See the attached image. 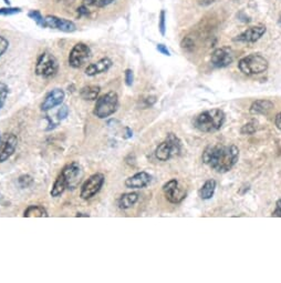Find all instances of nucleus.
<instances>
[{"label":"nucleus","mask_w":281,"mask_h":283,"mask_svg":"<svg viewBox=\"0 0 281 283\" xmlns=\"http://www.w3.org/2000/svg\"><path fill=\"white\" fill-rule=\"evenodd\" d=\"M239 159L236 146H211L204 151L203 161L217 172H227Z\"/></svg>","instance_id":"f257e3e1"},{"label":"nucleus","mask_w":281,"mask_h":283,"mask_svg":"<svg viewBox=\"0 0 281 283\" xmlns=\"http://www.w3.org/2000/svg\"><path fill=\"white\" fill-rule=\"evenodd\" d=\"M225 122V113L220 109H212L200 113L194 120V126L202 132H215Z\"/></svg>","instance_id":"f03ea898"},{"label":"nucleus","mask_w":281,"mask_h":283,"mask_svg":"<svg viewBox=\"0 0 281 283\" xmlns=\"http://www.w3.org/2000/svg\"><path fill=\"white\" fill-rule=\"evenodd\" d=\"M119 97L114 91H110L108 94L101 96L97 99V103L93 110V115L99 119H106L118 110Z\"/></svg>","instance_id":"7ed1b4c3"},{"label":"nucleus","mask_w":281,"mask_h":283,"mask_svg":"<svg viewBox=\"0 0 281 283\" xmlns=\"http://www.w3.org/2000/svg\"><path fill=\"white\" fill-rule=\"evenodd\" d=\"M238 68L242 74L247 76L259 75L268 69L267 59L259 53H251L249 56L240 59Z\"/></svg>","instance_id":"20e7f679"},{"label":"nucleus","mask_w":281,"mask_h":283,"mask_svg":"<svg viewBox=\"0 0 281 283\" xmlns=\"http://www.w3.org/2000/svg\"><path fill=\"white\" fill-rule=\"evenodd\" d=\"M59 70V63L57 58L52 53L45 51L38 58L36 63V75L42 78H52L57 75Z\"/></svg>","instance_id":"39448f33"},{"label":"nucleus","mask_w":281,"mask_h":283,"mask_svg":"<svg viewBox=\"0 0 281 283\" xmlns=\"http://www.w3.org/2000/svg\"><path fill=\"white\" fill-rule=\"evenodd\" d=\"M181 150V143L174 133H169L166 140L159 145L155 150V156L159 161H167L174 156L179 155Z\"/></svg>","instance_id":"423d86ee"},{"label":"nucleus","mask_w":281,"mask_h":283,"mask_svg":"<svg viewBox=\"0 0 281 283\" xmlns=\"http://www.w3.org/2000/svg\"><path fill=\"white\" fill-rule=\"evenodd\" d=\"M104 181H106V177H104L102 173H95V175H92L83 184H82L80 191L81 199H92L95 195L100 192Z\"/></svg>","instance_id":"0eeeda50"},{"label":"nucleus","mask_w":281,"mask_h":283,"mask_svg":"<svg viewBox=\"0 0 281 283\" xmlns=\"http://www.w3.org/2000/svg\"><path fill=\"white\" fill-rule=\"evenodd\" d=\"M91 57V49L83 42H78L73 46L69 54V64L74 69H78L89 60Z\"/></svg>","instance_id":"6e6552de"},{"label":"nucleus","mask_w":281,"mask_h":283,"mask_svg":"<svg viewBox=\"0 0 281 283\" xmlns=\"http://www.w3.org/2000/svg\"><path fill=\"white\" fill-rule=\"evenodd\" d=\"M61 175L63 176L65 182H67V188L73 190L79 186L82 176H83V171H82L79 163L72 162L62 169Z\"/></svg>","instance_id":"1a4fd4ad"},{"label":"nucleus","mask_w":281,"mask_h":283,"mask_svg":"<svg viewBox=\"0 0 281 283\" xmlns=\"http://www.w3.org/2000/svg\"><path fill=\"white\" fill-rule=\"evenodd\" d=\"M163 192L170 203H180L186 197V192L179 188L178 181L176 179L169 180L163 186Z\"/></svg>","instance_id":"9d476101"},{"label":"nucleus","mask_w":281,"mask_h":283,"mask_svg":"<svg viewBox=\"0 0 281 283\" xmlns=\"http://www.w3.org/2000/svg\"><path fill=\"white\" fill-rule=\"evenodd\" d=\"M211 61L216 68H225L234 61V52L228 47L218 48L212 54Z\"/></svg>","instance_id":"9b49d317"},{"label":"nucleus","mask_w":281,"mask_h":283,"mask_svg":"<svg viewBox=\"0 0 281 283\" xmlns=\"http://www.w3.org/2000/svg\"><path fill=\"white\" fill-rule=\"evenodd\" d=\"M45 18H46L47 28L58 29L63 32H73L76 30V27H75L74 23H72V21H70V20L59 18V17H56V16H51V15L47 16V17H45Z\"/></svg>","instance_id":"f8f14e48"},{"label":"nucleus","mask_w":281,"mask_h":283,"mask_svg":"<svg viewBox=\"0 0 281 283\" xmlns=\"http://www.w3.org/2000/svg\"><path fill=\"white\" fill-rule=\"evenodd\" d=\"M65 98L64 91L61 89H53L52 91L49 92L47 95L46 99L43 100L41 105V110L42 111H49L52 110L53 108L61 105Z\"/></svg>","instance_id":"ddd939ff"},{"label":"nucleus","mask_w":281,"mask_h":283,"mask_svg":"<svg viewBox=\"0 0 281 283\" xmlns=\"http://www.w3.org/2000/svg\"><path fill=\"white\" fill-rule=\"evenodd\" d=\"M266 27L264 26H255V27H250L249 29L245 30L242 34H240L238 37L236 38V41H240V42H247V43H251V42H256L258 41L260 38L264 35L266 32Z\"/></svg>","instance_id":"4468645a"},{"label":"nucleus","mask_w":281,"mask_h":283,"mask_svg":"<svg viewBox=\"0 0 281 283\" xmlns=\"http://www.w3.org/2000/svg\"><path fill=\"white\" fill-rule=\"evenodd\" d=\"M151 182V176L145 171L135 173L134 176L128 178L125 180V187L129 189H142L148 186Z\"/></svg>","instance_id":"2eb2a0df"},{"label":"nucleus","mask_w":281,"mask_h":283,"mask_svg":"<svg viewBox=\"0 0 281 283\" xmlns=\"http://www.w3.org/2000/svg\"><path fill=\"white\" fill-rule=\"evenodd\" d=\"M17 144L18 138L16 137L15 134L10 133L9 135H7L6 140H5L2 148H0V163L7 161L9 158L15 154L16 148H17Z\"/></svg>","instance_id":"dca6fc26"},{"label":"nucleus","mask_w":281,"mask_h":283,"mask_svg":"<svg viewBox=\"0 0 281 283\" xmlns=\"http://www.w3.org/2000/svg\"><path fill=\"white\" fill-rule=\"evenodd\" d=\"M112 67V61L109 58H102L100 60L91 63L90 66H87L85 69V75L89 77H95L97 75H101L109 72V69Z\"/></svg>","instance_id":"f3484780"},{"label":"nucleus","mask_w":281,"mask_h":283,"mask_svg":"<svg viewBox=\"0 0 281 283\" xmlns=\"http://www.w3.org/2000/svg\"><path fill=\"white\" fill-rule=\"evenodd\" d=\"M273 108V103L269 100H257L250 107L251 115H266Z\"/></svg>","instance_id":"a211bd4d"},{"label":"nucleus","mask_w":281,"mask_h":283,"mask_svg":"<svg viewBox=\"0 0 281 283\" xmlns=\"http://www.w3.org/2000/svg\"><path fill=\"white\" fill-rule=\"evenodd\" d=\"M137 200H139V194H137L136 192L124 193V194L121 195L119 201H118L119 208L122 209V210L130 209L137 202Z\"/></svg>","instance_id":"6ab92c4d"},{"label":"nucleus","mask_w":281,"mask_h":283,"mask_svg":"<svg viewBox=\"0 0 281 283\" xmlns=\"http://www.w3.org/2000/svg\"><path fill=\"white\" fill-rule=\"evenodd\" d=\"M101 88L99 86H85L80 90V96L83 100L95 101L100 95Z\"/></svg>","instance_id":"aec40b11"},{"label":"nucleus","mask_w":281,"mask_h":283,"mask_svg":"<svg viewBox=\"0 0 281 283\" xmlns=\"http://www.w3.org/2000/svg\"><path fill=\"white\" fill-rule=\"evenodd\" d=\"M215 190H216V181L214 180V179H209L205 183L203 184V187L200 190V197L204 200H208L211 199L214 193H215Z\"/></svg>","instance_id":"412c9836"},{"label":"nucleus","mask_w":281,"mask_h":283,"mask_svg":"<svg viewBox=\"0 0 281 283\" xmlns=\"http://www.w3.org/2000/svg\"><path fill=\"white\" fill-rule=\"evenodd\" d=\"M65 189H68L67 188V182H65L63 176L61 175V173H60L58 178L56 179V181H54L52 189L50 191L51 197H53V198L60 197V195H61L65 191Z\"/></svg>","instance_id":"4be33fe9"},{"label":"nucleus","mask_w":281,"mask_h":283,"mask_svg":"<svg viewBox=\"0 0 281 283\" xmlns=\"http://www.w3.org/2000/svg\"><path fill=\"white\" fill-rule=\"evenodd\" d=\"M25 218H47V210L41 205H29L24 212Z\"/></svg>","instance_id":"5701e85b"},{"label":"nucleus","mask_w":281,"mask_h":283,"mask_svg":"<svg viewBox=\"0 0 281 283\" xmlns=\"http://www.w3.org/2000/svg\"><path fill=\"white\" fill-rule=\"evenodd\" d=\"M29 17L35 21V23L42 27V28H47L46 26V18L43 17V16L40 14V12H38V10H31V12L28 14Z\"/></svg>","instance_id":"b1692460"},{"label":"nucleus","mask_w":281,"mask_h":283,"mask_svg":"<svg viewBox=\"0 0 281 283\" xmlns=\"http://www.w3.org/2000/svg\"><path fill=\"white\" fill-rule=\"evenodd\" d=\"M8 94H9L8 86L0 81V109L5 106V103H6Z\"/></svg>","instance_id":"393cba45"},{"label":"nucleus","mask_w":281,"mask_h":283,"mask_svg":"<svg viewBox=\"0 0 281 283\" xmlns=\"http://www.w3.org/2000/svg\"><path fill=\"white\" fill-rule=\"evenodd\" d=\"M18 183L20 188H29L34 184V178L29 175H23L20 176L18 179Z\"/></svg>","instance_id":"a878e982"},{"label":"nucleus","mask_w":281,"mask_h":283,"mask_svg":"<svg viewBox=\"0 0 281 283\" xmlns=\"http://www.w3.org/2000/svg\"><path fill=\"white\" fill-rule=\"evenodd\" d=\"M257 124L258 123L256 121L248 122V123L245 124V126H242L240 132L242 134H252V133H255L256 130H257Z\"/></svg>","instance_id":"bb28decb"},{"label":"nucleus","mask_w":281,"mask_h":283,"mask_svg":"<svg viewBox=\"0 0 281 283\" xmlns=\"http://www.w3.org/2000/svg\"><path fill=\"white\" fill-rule=\"evenodd\" d=\"M84 2L93 7H106L108 5L112 4L114 0H84Z\"/></svg>","instance_id":"cd10ccee"},{"label":"nucleus","mask_w":281,"mask_h":283,"mask_svg":"<svg viewBox=\"0 0 281 283\" xmlns=\"http://www.w3.org/2000/svg\"><path fill=\"white\" fill-rule=\"evenodd\" d=\"M21 13L20 8H14V7H6V8H0V15L2 16H12Z\"/></svg>","instance_id":"c85d7f7f"},{"label":"nucleus","mask_w":281,"mask_h":283,"mask_svg":"<svg viewBox=\"0 0 281 283\" xmlns=\"http://www.w3.org/2000/svg\"><path fill=\"white\" fill-rule=\"evenodd\" d=\"M8 47H9V41L5 37L0 36V58H2L5 52L8 50Z\"/></svg>","instance_id":"c756f323"},{"label":"nucleus","mask_w":281,"mask_h":283,"mask_svg":"<svg viewBox=\"0 0 281 283\" xmlns=\"http://www.w3.org/2000/svg\"><path fill=\"white\" fill-rule=\"evenodd\" d=\"M165 12L164 10H162L161 12V15H159V24H158V28H159V31H161V34L163 36H165V31H166V25H165Z\"/></svg>","instance_id":"7c9ffc66"},{"label":"nucleus","mask_w":281,"mask_h":283,"mask_svg":"<svg viewBox=\"0 0 281 283\" xmlns=\"http://www.w3.org/2000/svg\"><path fill=\"white\" fill-rule=\"evenodd\" d=\"M69 115V108L68 106H62L58 111V121H62Z\"/></svg>","instance_id":"2f4dec72"},{"label":"nucleus","mask_w":281,"mask_h":283,"mask_svg":"<svg viewBox=\"0 0 281 283\" xmlns=\"http://www.w3.org/2000/svg\"><path fill=\"white\" fill-rule=\"evenodd\" d=\"M133 81H134L133 72H132L131 69H126L125 70V84H126V86L131 87L132 85H133Z\"/></svg>","instance_id":"473e14b6"},{"label":"nucleus","mask_w":281,"mask_h":283,"mask_svg":"<svg viewBox=\"0 0 281 283\" xmlns=\"http://www.w3.org/2000/svg\"><path fill=\"white\" fill-rule=\"evenodd\" d=\"M156 102V97H148V98H146V99H144V108H148V107H151V106H153L154 103Z\"/></svg>","instance_id":"72a5a7b5"},{"label":"nucleus","mask_w":281,"mask_h":283,"mask_svg":"<svg viewBox=\"0 0 281 283\" xmlns=\"http://www.w3.org/2000/svg\"><path fill=\"white\" fill-rule=\"evenodd\" d=\"M272 217H280L281 218V199H279L277 204H275V210L273 211Z\"/></svg>","instance_id":"f704fd0d"},{"label":"nucleus","mask_w":281,"mask_h":283,"mask_svg":"<svg viewBox=\"0 0 281 283\" xmlns=\"http://www.w3.org/2000/svg\"><path fill=\"white\" fill-rule=\"evenodd\" d=\"M157 50L161 52L162 54H165V56H170L169 54V51H168V49L166 46H164V45H157Z\"/></svg>","instance_id":"c9c22d12"},{"label":"nucleus","mask_w":281,"mask_h":283,"mask_svg":"<svg viewBox=\"0 0 281 283\" xmlns=\"http://www.w3.org/2000/svg\"><path fill=\"white\" fill-rule=\"evenodd\" d=\"M78 15L79 17H83V16H87L89 15V10L85 6H81L80 8H78Z\"/></svg>","instance_id":"e433bc0d"},{"label":"nucleus","mask_w":281,"mask_h":283,"mask_svg":"<svg viewBox=\"0 0 281 283\" xmlns=\"http://www.w3.org/2000/svg\"><path fill=\"white\" fill-rule=\"evenodd\" d=\"M274 123H275V126H277V128L280 130L281 131V112L278 113L277 117H275L274 119Z\"/></svg>","instance_id":"4c0bfd02"},{"label":"nucleus","mask_w":281,"mask_h":283,"mask_svg":"<svg viewBox=\"0 0 281 283\" xmlns=\"http://www.w3.org/2000/svg\"><path fill=\"white\" fill-rule=\"evenodd\" d=\"M126 131H128V134L125 135V138L129 139V138L132 137V131H131V129H129V128H126Z\"/></svg>","instance_id":"58836bf2"},{"label":"nucleus","mask_w":281,"mask_h":283,"mask_svg":"<svg viewBox=\"0 0 281 283\" xmlns=\"http://www.w3.org/2000/svg\"><path fill=\"white\" fill-rule=\"evenodd\" d=\"M75 217H85V218H87V217H90V215H86V214H76Z\"/></svg>","instance_id":"ea45409f"},{"label":"nucleus","mask_w":281,"mask_h":283,"mask_svg":"<svg viewBox=\"0 0 281 283\" xmlns=\"http://www.w3.org/2000/svg\"><path fill=\"white\" fill-rule=\"evenodd\" d=\"M279 24L281 25V15H280V18H279Z\"/></svg>","instance_id":"a19ab883"}]
</instances>
